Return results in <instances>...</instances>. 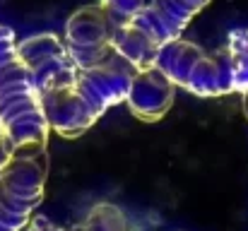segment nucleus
<instances>
[{"label": "nucleus", "mask_w": 248, "mask_h": 231, "mask_svg": "<svg viewBox=\"0 0 248 231\" xmlns=\"http://www.w3.org/2000/svg\"><path fill=\"white\" fill-rule=\"evenodd\" d=\"M0 125L12 156H46L48 125L34 82L17 56L12 31L0 27Z\"/></svg>", "instance_id": "nucleus-1"}, {"label": "nucleus", "mask_w": 248, "mask_h": 231, "mask_svg": "<svg viewBox=\"0 0 248 231\" xmlns=\"http://www.w3.org/2000/svg\"><path fill=\"white\" fill-rule=\"evenodd\" d=\"M155 68H159L173 84H181L198 96H222L227 92H234L229 58H210L198 46L181 39H173L159 48Z\"/></svg>", "instance_id": "nucleus-2"}, {"label": "nucleus", "mask_w": 248, "mask_h": 231, "mask_svg": "<svg viewBox=\"0 0 248 231\" xmlns=\"http://www.w3.org/2000/svg\"><path fill=\"white\" fill-rule=\"evenodd\" d=\"M46 156H12L0 171V231H24L44 200Z\"/></svg>", "instance_id": "nucleus-3"}, {"label": "nucleus", "mask_w": 248, "mask_h": 231, "mask_svg": "<svg viewBox=\"0 0 248 231\" xmlns=\"http://www.w3.org/2000/svg\"><path fill=\"white\" fill-rule=\"evenodd\" d=\"M116 24L101 7H82L68 22V56L78 70H92L116 56Z\"/></svg>", "instance_id": "nucleus-4"}, {"label": "nucleus", "mask_w": 248, "mask_h": 231, "mask_svg": "<svg viewBox=\"0 0 248 231\" xmlns=\"http://www.w3.org/2000/svg\"><path fill=\"white\" fill-rule=\"evenodd\" d=\"M17 56L31 77L36 94L68 87L78 77V68L68 56V48L53 34H39L17 44Z\"/></svg>", "instance_id": "nucleus-5"}, {"label": "nucleus", "mask_w": 248, "mask_h": 231, "mask_svg": "<svg viewBox=\"0 0 248 231\" xmlns=\"http://www.w3.org/2000/svg\"><path fill=\"white\" fill-rule=\"evenodd\" d=\"M207 2L210 0H152L130 22L147 31L159 46H164L181 34L190 17L198 15Z\"/></svg>", "instance_id": "nucleus-6"}, {"label": "nucleus", "mask_w": 248, "mask_h": 231, "mask_svg": "<svg viewBox=\"0 0 248 231\" xmlns=\"http://www.w3.org/2000/svg\"><path fill=\"white\" fill-rule=\"evenodd\" d=\"M125 101L140 121L155 123L164 118L173 104V82L155 65L138 70L130 82Z\"/></svg>", "instance_id": "nucleus-7"}, {"label": "nucleus", "mask_w": 248, "mask_h": 231, "mask_svg": "<svg viewBox=\"0 0 248 231\" xmlns=\"http://www.w3.org/2000/svg\"><path fill=\"white\" fill-rule=\"evenodd\" d=\"M24 231H128V217H125V212L118 205H113V202H99V205H94L87 212V217H84L80 224H75L70 229L58 227V224L48 222L41 215H34Z\"/></svg>", "instance_id": "nucleus-8"}, {"label": "nucleus", "mask_w": 248, "mask_h": 231, "mask_svg": "<svg viewBox=\"0 0 248 231\" xmlns=\"http://www.w3.org/2000/svg\"><path fill=\"white\" fill-rule=\"evenodd\" d=\"M229 68L234 79V92H248V29H239L232 34V53Z\"/></svg>", "instance_id": "nucleus-9"}, {"label": "nucleus", "mask_w": 248, "mask_h": 231, "mask_svg": "<svg viewBox=\"0 0 248 231\" xmlns=\"http://www.w3.org/2000/svg\"><path fill=\"white\" fill-rule=\"evenodd\" d=\"M142 7H145V0H101V10L111 17L116 29L128 24Z\"/></svg>", "instance_id": "nucleus-10"}, {"label": "nucleus", "mask_w": 248, "mask_h": 231, "mask_svg": "<svg viewBox=\"0 0 248 231\" xmlns=\"http://www.w3.org/2000/svg\"><path fill=\"white\" fill-rule=\"evenodd\" d=\"M12 159V147H10V140H7V135H5V130H2V125H0V171L7 166V161Z\"/></svg>", "instance_id": "nucleus-11"}, {"label": "nucleus", "mask_w": 248, "mask_h": 231, "mask_svg": "<svg viewBox=\"0 0 248 231\" xmlns=\"http://www.w3.org/2000/svg\"><path fill=\"white\" fill-rule=\"evenodd\" d=\"M244 108H246V116H248V92L244 94Z\"/></svg>", "instance_id": "nucleus-12"}]
</instances>
